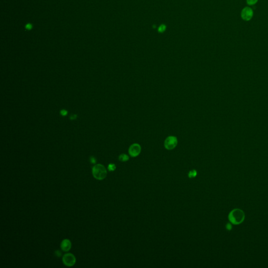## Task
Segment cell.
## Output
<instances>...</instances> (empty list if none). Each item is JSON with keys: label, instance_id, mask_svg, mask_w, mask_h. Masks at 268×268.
Masks as SVG:
<instances>
[{"label": "cell", "instance_id": "cell-1", "mask_svg": "<svg viewBox=\"0 0 268 268\" xmlns=\"http://www.w3.org/2000/svg\"><path fill=\"white\" fill-rule=\"evenodd\" d=\"M92 175L93 177L98 180H103L107 176V170L104 165L96 164L92 168Z\"/></svg>", "mask_w": 268, "mask_h": 268}, {"label": "cell", "instance_id": "cell-2", "mask_svg": "<svg viewBox=\"0 0 268 268\" xmlns=\"http://www.w3.org/2000/svg\"><path fill=\"white\" fill-rule=\"evenodd\" d=\"M244 218V213L243 211L235 209L232 211L229 215V219L232 223L234 224H239L242 223Z\"/></svg>", "mask_w": 268, "mask_h": 268}, {"label": "cell", "instance_id": "cell-3", "mask_svg": "<svg viewBox=\"0 0 268 268\" xmlns=\"http://www.w3.org/2000/svg\"><path fill=\"white\" fill-rule=\"evenodd\" d=\"M62 262L66 266L69 267H72L76 263V258L73 254L68 253L63 256Z\"/></svg>", "mask_w": 268, "mask_h": 268}, {"label": "cell", "instance_id": "cell-4", "mask_svg": "<svg viewBox=\"0 0 268 268\" xmlns=\"http://www.w3.org/2000/svg\"><path fill=\"white\" fill-rule=\"evenodd\" d=\"M177 144V137L175 136L168 137L165 139L164 143L165 147L167 150H172L175 148Z\"/></svg>", "mask_w": 268, "mask_h": 268}, {"label": "cell", "instance_id": "cell-5", "mask_svg": "<svg viewBox=\"0 0 268 268\" xmlns=\"http://www.w3.org/2000/svg\"><path fill=\"white\" fill-rule=\"evenodd\" d=\"M254 15V12L251 8L249 7H244L241 12L242 19L245 21H249L252 19Z\"/></svg>", "mask_w": 268, "mask_h": 268}, {"label": "cell", "instance_id": "cell-6", "mask_svg": "<svg viewBox=\"0 0 268 268\" xmlns=\"http://www.w3.org/2000/svg\"><path fill=\"white\" fill-rule=\"evenodd\" d=\"M141 146L138 144H134L129 147L128 152L130 156L132 157H136L139 156L141 153Z\"/></svg>", "mask_w": 268, "mask_h": 268}, {"label": "cell", "instance_id": "cell-7", "mask_svg": "<svg viewBox=\"0 0 268 268\" xmlns=\"http://www.w3.org/2000/svg\"><path fill=\"white\" fill-rule=\"evenodd\" d=\"M72 244L71 242L68 239H65L63 240L60 244V248L62 251L64 252H68L71 249Z\"/></svg>", "mask_w": 268, "mask_h": 268}, {"label": "cell", "instance_id": "cell-8", "mask_svg": "<svg viewBox=\"0 0 268 268\" xmlns=\"http://www.w3.org/2000/svg\"><path fill=\"white\" fill-rule=\"evenodd\" d=\"M118 159H119V160L122 161V162H125V161H127L129 160V157L127 156V155L126 154H121L119 157H118Z\"/></svg>", "mask_w": 268, "mask_h": 268}, {"label": "cell", "instance_id": "cell-9", "mask_svg": "<svg viewBox=\"0 0 268 268\" xmlns=\"http://www.w3.org/2000/svg\"><path fill=\"white\" fill-rule=\"evenodd\" d=\"M196 175H197V171L195 170H192L190 171L188 174V176L190 178L196 177Z\"/></svg>", "mask_w": 268, "mask_h": 268}, {"label": "cell", "instance_id": "cell-10", "mask_svg": "<svg viewBox=\"0 0 268 268\" xmlns=\"http://www.w3.org/2000/svg\"><path fill=\"white\" fill-rule=\"evenodd\" d=\"M116 169V165L113 163H110L108 165V170L110 171H114Z\"/></svg>", "mask_w": 268, "mask_h": 268}, {"label": "cell", "instance_id": "cell-11", "mask_svg": "<svg viewBox=\"0 0 268 268\" xmlns=\"http://www.w3.org/2000/svg\"><path fill=\"white\" fill-rule=\"evenodd\" d=\"M165 29H166V26H165V25H161L158 28V31L159 33H163V31H165Z\"/></svg>", "mask_w": 268, "mask_h": 268}, {"label": "cell", "instance_id": "cell-12", "mask_svg": "<svg viewBox=\"0 0 268 268\" xmlns=\"http://www.w3.org/2000/svg\"><path fill=\"white\" fill-rule=\"evenodd\" d=\"M258 0H247V4L249 5H253L255 4Z\"/></svg>", "mask_w": 268, "mask_h": 268}, {"label": "cell", "instance_id": "cell-13", "mask_svg": "<svg viewBox=\"0 0 268 268\" xmlns=\"http://www.w3.org/2000/svg\"><path fill=\"white\" fill-rule=\"evenodd\" d=\"M25 29H26L27 30H28V31L31 30V29H33L32 24H31V23L27 24L26 25V26H25Z\"/></svg>", "mask_w": 268, "mask_h": 268}, {"label": "cell", "instance_id": "cell-14", "mask_svg": "<svg viewBox=\"0 0 268 268\" xmlns=\"http://www.w3.org/2000/svg\"><path fill=\"white\" fill-rule=\"evenodd\" d=\"M90 163H92V164H95L96 163V158L93 157H90Z\"/></svg>", "mask_w": 268, "mask_h": 268}, {"label": "cell", "instance_id": "cell-15", "mask_svg": "<svg viewBox=\"0 0 268 268\" xmlns=\"http://www.w3.org/2000/svg\"><path fill=\"white\" fill-rule=\"evenodd\" d=\"M55 254L56 255L57 257H60L61 256V252L60 251H59V250L56 251Z\"/></svg>", "mask_w": 268, "mask_h": 268}, {"label": "cell", "instance_id": "cell-16", "mask_svg": "<svg viewBox=\"0 0 268 268\" xmlns=\"http://www.w3.org/2000/svg\"><path fill=\"white\" fill-rule=\"evenodd\" d=\"M67 114H68V112H67V110H63L61 111V114L63 116H65V115H67Z\"/></svg>", "mask_w": 268, "mask_h": 268}]
</instances>
